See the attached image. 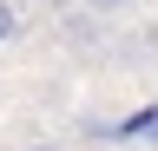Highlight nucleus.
<instances>
[{
  "mask_svg": "<svg viewBox=\"0 0 158 151\" xmlns=\"http://www.w3.org/2000/svg\"><path fill=\"white\" fill-rule=\"evenodd\" d=\"M13 26H20V13L7 7V0H0V46H7V40H13Z\"/></svg>",
  "mask_w": 158,
  "mask_h": 151,
  "instance_id": "obj_1",
  "label": "nucleus"
},
{
  "mask_svg": "<svg viewBox=\"0 0 158 151\" xmlns=\"http://www.w3.org/2000/svg\"><path fill=\"white\" fill-rule=\"evenodd\" d=\"M92 7H125V0H92Z\"/></svg>",
  "mask_w": 158,
  "mask_h": 151,
  "instance_id": "obj_2",
  "label": "nucleus"
},
{
  "mask_svg": "<svg viewBox=\"0 0 158 151\" xmlns=\"http://www.w3.org/2000/svg\"><path fill=\"white\" fill-rule=\"evenodd\" d=\"M27 151H59V145H27Z\"/></svg>",
  "mask_w": 158,
  "mask_h": 151,
  "instance_id": "obj_3",
  "label": "nucleus"
}]
</instances>
